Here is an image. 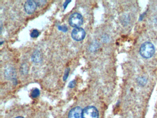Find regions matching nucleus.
I'll return each instance as SVG.
<instances>
[{"mask_svg":"<svg viewBox=\"0 0 157 118\" xmlns=\"http://www.w3.org/2000/svg\"><path fill=\"white\" fill-rule=\"evenodd\" d=\"M98 110L94 106H88L82 111V118H98Z\"/></svg>","mask_w":157,"mask_h":118,"instance_id":"2","label":"nucleus"},{"mask_svg":"<svg viewBox=\"0 0 157 118\" xmlns=\"http://www.w3.org/2000/svg\"><path fill=\"white\" fill-rule=\"evenodd\" d=\"M36 1H27L25 2L24 5L25 10V12L29 14H33L35 11L37 7Z\"/></svg>","mask_w":157,"mask_h":118,"instance_id":"5","label":"nucleus"},{"mask_svg":"<svg viewBox=\"0 0 157 118\" xmlns=\"http://www.w3.org/2000/svg\"><path fill=\"white\" fill-rule=\"evenodd\" d=\"M75 85H76V81H75V80H73V81L70 82L68 86L69 87L72 88H74L75 86Z\"/></svg>","mask_w":157,"mask_h":118,"instance_id":"14","label":"nucleus"},{"mask_svg":"<svg viewBox=\"0 0 157 118\" xmlns=\"http://www.w3.org/2000/svg\"><path fill=\"white\" fill-rule=\"evenodd\" d=\"M40 54L39 52L35 53L34 54L33 56V60L35 62H38L39 61H41L40 60Z\"/></svg>","mask_w":157,"mask_h":118,"instance_id":"8","label":"nucleus"},{"mask_svg":"<svg viewBox=\"0 0 157 118\" xmlns=\"http://www.w3.org/2000/svg\"><path fill=\"white\" fill-rule=\"evenodd\" d=\"M138 84L140 85H145L147 83V80L144 77H140L137 78Z\"/></svg>","mask_w":157,"mask_h":118,"instance_id":"10","label":"nucleus"},{"mask_svg":"<svg viewBox=\"0 0 157 118\" xmlns=\"http://www.w3.org/2000/svg\"><path fill=\"white\" fill-rule=\"evenodd\" d=\"M58 28L59 30H61L63 32H67L68 30L67 27L66 26H59Z\"/></svg>","mask_w":157,"mask_h":118,"instance_id":"12","label":"nucleus"},{"mask_svg":"<svg viewBox=\"0 0 157 118\" xmlns=\"http://www.w3.org/2000/svg\"><path fill=\"white\" fill-rule=\"evenodd\" d=\"M71 2V1H66V2H64V3L63 4V7H64V9H65L67 8L68 5L69 3H70Z\"/></svg>","mask_w":157,"mask_h":118,"instance_id":"16","label":"nucleus"},{"mask_svg":"<svg viewBox=\"0 0 157 118\" xmlns=\"http://www.w3.org/2000/svg\"><path fill=\"white\" fill-rule=\"evenodd\" d=\"M39 36V32L37 30H33L31 33V37L33 38H36Z\"/></svg>","mask_w":157,"mask_h":118,"instance_id":"11","label":"nucleus"},{"mask_svg":"<svg viewBox=\"0 0 157 118\" xmlns=\"http://www.w3.org/2000/svg\"><path fill=\"white\" fill-rule=\"evenodd\" d=\"M86 36V32L82 28H75L71 32V37L73 39L77 41H80L84 39Z\"/></svg>","mask_w":157,"mask_h":118,"instance_id":"4","label":"nucleus"},{"mask_svg":"<svg viewBox=\"0 0 157 118\" xmlns=\"http://www.w3.org/2000/svg\"><path fill=\"white\" fill-rule=\"evenodd\" d=\"M36 4L38 6H40L42 5L45 4V2H46V1H36Z\"/></svg>","mask_w":157,"mask_h":118,"instance_id":"15","label":"nucleus"},{"mask_svg":"<svg viewBox=\"0 0 157 118\" xmlns=\"http://www.w3.org/2000/svg\"><path fill=\"white\" fill-rule=\"evenodd\" d=\"M82 111L80 107L73 108L69 112L68 118H82Z\"/></svg>","mask_w":157,"mask_h":118,"instance_id":"6","label":"nucleus"},{"mask_svg":"<svg viewBox=\"0 0 157 118\" xmlns=\"http://www.w3.org/2000/svg\"><path fill=\"white\" fill-rule=\"evenodd\" d=\"M5 77L8 79H13L16 77V71L13 67H8L5 70Z\"/></svg>","mask_w":157,"mask_h":118,"instance_id":"7","label":"nucleus"},{"mask_svg":"<svg viewBox=\"0 0 157 118\" xmlns=\"http://www.w3.org/2000/svg\"><path fill=\"white\" fill-rule=\"evenodd\" d=\"M140 53L143 58H151L155 53V47L149 41H146L141 45L140 49Z\"/></svg>","mask_w":157,"mask_h":118,"instance_id":"1","label":"nucleus"},{"mask_svg":"<svg viewBox=\"0 0 157 118\" xmlns=\"http://www.w3.org/2000/svg\"><path fill=\"white\" fill-rule=\"evenodd\" d=\"M15 118H23V117H21V116H19V117H17Z\"/></svg>","mask_w":157,"mask_h":118,"instance_id":"17","label":"nucleus"},{"mask_svg":"<svg viewBox=\"0 0 157 118\" xmlns=\"http://www.w3.org/2000/svg\"><path fill=\"white\" fill-rule=\"evenodd\" d=\"M40 90L38 88H36L33 89L31 93V96L33 98H36L40 95Z\"/></svg>","mask_w":157,"mask_h":118,"instance_id":"9","label":"nucleus"},{"mask_svg":"<svg viewBox=\"0 0 157 118\" xmlns=\"http://www.w3.org/2000/svg\"><path fill=\"white\" fill-rule=\"evenodd\" d=\"M83 18L81 14L78 13L72 14L70 17L69 24L73 27L78 28L83 23Z\"/></svg>","mask_w":157,"mask_h":118,"instance_id":"3","label":"nucleus"},{"mask_svg":"<svg viewBox=\"0 0 157 118\" xmlns=\"http://www.w3.org/2000/svg\"><path fill=\"white\" fill-rule=\"evenodd\" d=\"M70 69V68H67L65 72V74H64V77H63V80L64 81H66L68 77L69 74Z\"/></svg>","mask_w":157,"mask_h":118,"instance_id":"13","label":"nucleus"}]
</instances>
